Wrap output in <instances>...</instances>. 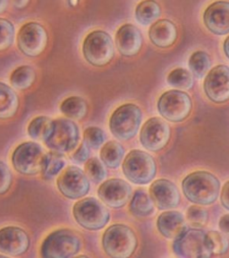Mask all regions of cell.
Masks as SVG:
<instances>
[{
    "label": "cell",
    "instance_id": "1",
    "mask_svg": "<svg viewBox=\"0 0 229 258\" xmlns=\"http://www.w3.org/2000/svg\"><path fill=\"white\" fill-rule=\"evenodd\" d=\"M182 188L190 202L200 206H209L217 201L220 182L210 172L195 171L183 180Z\"/></svg>",
    "mask_w": 229,
    "mask_h": 258
},
{
    "label": "cell",
    "instance_id": "2",
    "mask_svg": "<svg viewBox=\"0 0 229 258\" xmlns=\"http://www.w3.org/2000/svg\"><path fill=\"white\" fill-rule=\"evenodd\" d=\"M102 246L110 257H130L138 246L136 234L128 226L114 224L105 231Z\"/></svg>",
    "mask_w": 229,
    "mask_h": 258
},
{
    "label": "cell",
    "instance_id": "3",
    "mask_svg": "<svg viewBox=\"0 0 229 258\" xmlns=\"http://www.w3.org/2000/svg\"><path fill=\"white\" fill-rule=\"evenodd\" d=\"M82 241L75 232L68 229H61L49 234L40 248L44 258H70L80 251Z\"/></svg>",
    "mask_w": 229,
    "mask_h": 258
},
{
    "label": "cell",
    "instance_id": "4",
    "mask_svg": "<svg viewBox=\"0 0 229 258\" xmlns=\"http://www.w3.org/2000/svg\"><path fill=\"white\" fill-rule=\"evenodd\" d=\"M142 120V112L133 103L117 108L109 120V129L113 136L121 141H128L136 136Z\"/></svg>",
    "mask_w": 229,
    "mask_h": 258
},
{
    "label": "cell",
    "instance_id": "5",
    "mask_svg": "<svg viewBox=\"0 0 229 258\" xmlns=\"http://www.w3.org/2000/svg\"><path fill=\"white\" fill-rule=\"evenodd\" d=\"M123 172L129 181L136 185H147L152 181L157 173L154 158L141 150H133L123 162Z\"/></svg>",
    "mask_w": 229,
    "mask_h": 258
},
{
    "label": "cell",
    "instance_id": "6",
    "mask_svg": "<svg viewBox=\"0 0 229 258\" xmlns=\"http://www.w3.org/2000/svg\"><path fill=\"white\" fill-rule=\"evenodd\" d=\"M72 214L81 227L91 231L103 229L110 220L108 208L94 198H85L77 202L72 208Z\"/></svg>",
    "mask_w": 229,
    "mask_h": 258
},
{
    "label": "cell",
    "instance_id": "7",
    "mask_svg": "<svg viewBox=\"0 0 229 258\" xmlns=\"http://www.w3.org/2000/svg\"><path fill=\"white\" fill-rule=\"evenodd\" d=\"M83 53L89 64L97 68L109 64L115 56L112 38L104 31H93L86 36L83 44Z\"/></svg>",
    "mask_w": 229,
    "mask_h": 258
},
{
    "label": "cell",
    "instance_id": "8",
    "mask_svg": "<svg viewBox=\"0 0 229 258\" xmlns=\"http://www.w3.org/2000/svg\"><path fill=\"white\" fill-rule=\"evenodd\" d=\"M46 154L39 144L26 142L19 145L13 153V166L22 175L35 176L42 171Z\"/></svg>",
    "mask_w": 229,
    "mask_h": 258
},
{
    "label": "cell",
    "instance_id": "9",
    "mask_svg": "<svg viewBox=\"0 0 229 258\" xmlns=\"http://www.w3.org/2000/svg\"><path fill=\"white\" fill-rule=\"evenodd\" d=\"M193 101L188 93L171 90L161 95L158 101V110L162 117L173 123H180L189 117Z\"/></svg>",
    "mask_w": 229,
    "mask_h": 258
},
{
    "label": "cell",
    "instance_id": "10",
    "mask_svg": "<svg viewBox=\"0 0 229 258\" xmlns=\"http://www.w3.org/2000/svg\"><path fill=\"white\" fill-rule=\"evenodd\" d=\"M173 251L185 258H209L212 255L206 243V234L197 228L187 229L175 239Z\"/></svg>",
    "mask_w": 229,
    "mask_h": 258
},
{
    "label": "cell",
    "instance_id": "11",
    "mask_svg": "<svg viewBox=\"0 0 229 258\" xmlns=\"http://www.w3.org/2000/svg\"><path fill=\"white\" fill-rule=\"evenodd\" d=\"M48 32L36 22H30L21 27L17 34V47L29 57H36L44 52L48 45Z\"/></svg>",
    "mask_w": 229,
    "mask_h": 258
},
{
    "label": "cell",
    "instance_id": "12",
    "mask_svg": "<svg viewBox=\"0 0 229 258\" xmlns=\"http://www.w3.org/2000/svg\"><path fill=\"white\" fill-rule=\"evenodd\" d=\"M54 123V132L45 142L46 145L49 149L61 153H70L75 149L80 140V131L77 124L66 118H58Z\"/></svg>",
    "mask_w": 229,
    "mask_h": 258
},
{
    "label": "cell",
    "instance_id": "13",
    "mask_svg": "<svg viewBox=\"0 0 229 258\" xmlns=\"http://www.w3.org/2000/svg\"><path fill=\"white\" fill-rule=\"evenodd\" d=\"M56 185L59 192L68 199L84 198L91 188L88 176L83 169L75 166L64 169L57 178Z\"/></svg>",
    "mask_w": 229,
    "mask_h": 258
},
{
    "label": "cell",
    "instance_id": "14",
    "mask_svg": "<svg viewBox=\"0 0 229 258\" xmlns=\"http://www.w3.org/2000/svg\"><path fill=\"white\" fill-rule=\"evenodd\" d=\"M171 129L169 124L161 117H151L145 122L140 134V141L145 149L160 152L169 144Z\"/></svg>",
    "mask_w": 229,
    "mask_h": 258
},
{
    "label": "cell",
    "instance_id": "15",
    "mask_svg": "<svg viewBox=\"0 0 229 258\" xmlns=\"http://www.w3.org/2000/svg\"><path fill=\"white\" fill-rule=\"evenodd\" d=\"M204 92L210 101L222 104L229 101V68L219 64L211 69L204 80Z\"/></svg>",
    "mask_w": 229,
    "mask_h": 258
},
{
    "label": "cell",
    "instance_id": "16",
    "mask_svg": "<svg viewBox=\"0 0 229 258\" xmlns=\"http://www.w3.org/2000/svg\"><path fill=\"white\" fill-rule=\"evenodd\" d=\"M98 196L106 206L113 209H120L130 201L132 187L120 178H111L101 184Z\"/></svg>",
    "mask_w": 229,
    "mask_h": 258
},
{
    "label": "cell",
    "instance_id": "17",
    "mask_svg": "<svg viewBox=\"0 0 229 258\" xmlns=\"http://www.w3.org/2000/svg\"><path fill=\"white\" fill-rule=\"evenodd\" d=\"M30 245V237L23 229L10 226L0 230V253L8 256H18L25 254Z\"/></svg>",
    "mask_w": 229,
    "mask_h": 258
},
{
    "label": "cell",
    "instance_id": "18",
    "mask_svg": "<svg viewBox=\"0 0 229 258\" xmlns=\"http://www.w3.org/2000/svg\"><path fill=\"white\" fill-rule=\"evenodd\" d=\"M206 28L215 35L229 33V2L217 1L210 5L203 14Z\"/></svg>",
    "mask_w": 229,
    "mask_h": 258
},
{
    "label": "cell",
    "instance_id": "19",
    "mask_svg": "<svg viewBox=\"0 0 229 258\" xmlns=\"http://www.w3.org/2000/svg\"><path fill=\"white\" fill-rule=\"evenodd\" d=\"M149 195L160 210L173 209L180 203V194L177 185L164 178L153 182L149 187Z\"/></svg>",
    "mask_w": 229,
    "mask_h": 258
},
{
    "label": "cell",
    "instance_id": "20",
    "mask_svg": "<svg viewBox=\"0 0 229 258\" xmlns=\"http://www.w3.org/2000/svg\"><path fill=\"white\" fill-rule=\"evenodd\" d=\"M142 42L141 31L133 24L122 25L116 33V46L122 56H136L141 49Z\"/></svg>",
    "mask_w": 229,
    "mask_h": 258
},
{
    "label": "cell",
    "instance_id": "21",
    "mask_svg": "<svg viewBox=\"0 0 229 258\" xmlns=\"http://www.w3.org/2000/svg\"><path fill=\"white\" fill-rule=\"evenodd\" d=\"M177 35L176 24L168 19L155 22L149 30V40L158 48H167L173 46Z\"/></svg>",
    "mask_w": 229,
    "mask_h": 258
},
{
    "label": "cell",
    "instance_id": "22",
    "mask_svg": "<svg viewBox=\"0 0 229 258\" xmlns=\"http://www.w3.org/2000/svg\"><path fill=\"white\" fill-rule=\"evenodd\" d=\"M157 227L161 235L169 239H176L187 230L183 214L176 211L161 214L158 218Z\"/></svg>",
    "mask_w": 229,
    "mask_h": 258
},
{
    "label": "cell",
    "instance_id": "23",
    "mask_svg": "<svg viewBox=\"0 0 229 258\" xmlns=\"http://www.w3.org/2000/svg\"><path fill=\"white\" fill-rule=\"evenodd\" d=\"M20 101L17 93L6 84L0 83V119L15 117L19 109Z\"/></svg>",
    "mask_w": 229,
    "mask_h": 258
},
{
    "label": "cell",
    "instance_id": "24",
    "mask_svg": "<svg viewBox=\"0 0 229 258\" xmlns=\"http://www.w3.org/2000/svg\"><path fill=\"white\" fill-rule=\"evenodd\" d=\"M129 209L136 217H147L153 213L154 202L145 190L138 189L133 194Z\"/></svg>",
    "mask_w": 229,
    "mask_h": 258
},
{
    "label": "cell",
    "instance_id": "25",
    "mask_svg": "<svg viewBox=\"0 0 229 258\" xmlns=\"http://www.w3.org/2000/svg\"><path fill=\"white\" fill-rule=\"evenodd\" d=\"M55 127L54 120L49 117L40 116L32 119L29 124L28 134L32 139L37 141L47 142L52 136Z\"/></svg>",
    "mask_w": 229,
    "mask_h": 258
},
{
    "label": "cell",
    "instance_id": "26",
    "mask_svg": "<svg viewBox=\"0 0 229 258\" xmlns=\"http://www.w3.org/2000/svg\"><path fill=\"white\" fill-rule=\"evenodd\" d=\"M88 109V103L85 99L78 96L69 97L60 105L61 112L73 120H80L86 117Z\"/></svg>",
    "mask_w": 229,
    "mask_h": 258
},
{
    "label": "cell",
    "instance_id": "27",
    "mask_svg": "<svg viewBox=\"0 0 229 258\" xmlns=\"http://www.w3.org/2000/svg\"><path fill=\"white\" fill-rule=\"evenodd\" d=\"M125 155L123 145L117 141L108 142L101 151V161L109 169H117Z\"/></svg>",
    "mask_w": 229,
    "mask_h": 258
},
{
    "label": "cell",
    "instance_id": "28",
    "mask_svg": "<svg viewBox=\"0 0 229 258\" xmlns=\"http://www.w3.org/2000/svg\"><path fill=\"white\" fill-rule=\"evenodd\" d=\"M161 16V6L155 0H144L135 9L137 22L144 26L156 22Z\"/></svg>",
    "mask_w": 229,
    "mask_h": 258
},
{
    "label": "cell",
    "instance_id": "29",
    "mask_svg": "<svg viewBox=\"0 0 229 258\" xmlns=\"http://www.w3.org/2000/svg\"><path fill=\"white\" fill-rule=\"evenodd\" d=\"M36 80L35 70L30 66H21L12 73L10 83L14 88L25 91L31 88Z\"/></svg>",
    "mask_w": 229,
    "mask_h": 258
},
{
    "label": "cell",
    "instance_id": "30",
    "mask_svg": "<svg viewBox=\"0 0 229 258\" xmlns=\"http://www.w3.org/2000/svg\"><path fill=\"white\" fill-rule=\"evenodd\" d=\"M65 166V160H64L63 153L51 151L46 154L44 165L41 171L42 177L46 180H50L56 175L60 173L62 169Z\"/></svg>",
    "mask_w": 229,
    "mask_h": 258
},
{
    "label": "cell",
    "instance_id": "31",
    "mask_svg": "<svg viewBox=\"0 0 229 258\" xmlns=\"http://www.w3.org/2000/svg\"><path fill=\"white\" fill-rule=\"evenodd\" d=\"M210 67V57L204 51H196L190 57V70L197 78H203L205 77L209 72Z\"/></svg>",
    "mask_w": 229,
    "mask_h": 258
},
{
    "label": "cell",
    "instance_id": "32",
    "mask_svg": "<svg viewBox=\"0 0 229 258\" xmlns=\"http://www.w3.org/2000/svg\"><path fill=\"white\" fill-rule=\"evenodd\" d=\"M169 85L181 90H190L193 86V75L184 69H177L170 73L168 77Z\"/></svg>",
    "mask_w": 229,
    "mask_h": 258
},
{
    "label": "cell",
    "instance_id": "33",
    "mask_svg": "<svg viewBox=\"0 0 229 258\" xmlns=\"http://www.w3.org/2000/svg\"><path fill=\"white\" fill-rule=\"evenodd\" d=\"M206 243L212 254H224L229 249L228 239L218 231H209L206 234Z\"/></svg>",
    "mask_w": 229,
    "mask_h": 258
},
{
    "label": "cell",
    "instance_id": "34",
    "mask_svg": "<svg viewBox=\"0 0 229 258\" xmlns=\"http://www.w3.org/2000/svg\"><path fill=\"white\" fill-rule=\"evenodd\" d=\"M16 29L11 21L0 18V52L7 50L14 43Z\"/></svg>",
    "mask_w": 229,
    "mask_h": 258
},
{
    "label": "cell",
    "instance_id": "35",
    "mask_svg": "<svg viewBox=\"0 0 229 258\" xmlns=\"http://www.w3.org/2000/svg\"><path fill=\"white\" fill-rule=\"evenodd\" d=\"M85 173L94 183L102 182L108 176L107 170L101 161L97 158H92L85 164Z\"/></svg>",
    "mask_w": 229,
    "mask_h": 258
},
{
    "label": "cell",
    "instance_id": "36",
    "mask_svg": "<svg viewBox=\"0 0 229 258\" xmlns=\"http://www.w3.org/2000/svg\"><path fill=\"white\" fill-rule=\"evenodd\" d=\"M106 140V134L102 129L91 126L85 131L84 141L90 148L98 150L101 148Z\"/></svg>",
    "mask_w": 229,
    "mask_h": 258
},
{
    "label": "cell",
    "instance_id": "37",
    "mask_svg": "<svg viewBox=\"0 0 229 258\" xmlns=\"http://www.w3.org/2000/svg\"><path fill=\"white\" fill-rule=\"evenodd\" d=\"M186 218L193 228L201 229L207 224L209 220V214L203 208H201L199 206H191L189 209L187 210Z\"/></svg>",
    "mask_w": 229,
    "mask_h": 258
},
{
    "label": "cell",
    "instance_id": "38",
    "mask_svg": "<svg viewBox=\"0 0 229 258\" xmlns=\"http://www.w3.org/2000/svg\"><path fill=\"white\" fill-rule=\"evenodd\" d=\"M13 183V176L8 166L0 161V196L8 193L11 188Z\"/></svg>",
    "mask_w": 229,
    "mask_h": 258
},
{
    "label": "cell",
    "instance_id": "39",
    "mask_svg": "<svg viewBox=\"0 0 229 258\" xmlns=\"http://www.w3.org/2000/svg\"><path fill=\"white\" fill-rule=\"evenodd\" d=\"M88 145L85 142L78 147V149L72 153V160L77 163H83L89 160L90 157V149Z\"/></svg>",
    "mask_w": 229,
    "mask_h": 258
},
{
    "label": "cell",
    "instance_id": "40",
    "mask_svg": "<svg viewBox=\"0 0 229 258\" xmlns=\"http://www.w3.org/2000/svg\"><path fill=\"white\" fill-rule=\"evenodd\" d=\"M220 200H221V205L226 210H229V181L226 182L222 188Z\"/></svg>",
    "mask_w": 229,
    "mask_h": 258
},
{
    "label": "cell",
    "instance_id": "41",
    "mask_svg": "<svg viewBox=\"0 0 229 258\" xmlns=\"http://www.w3.org/2000/svg\"><path fill=\"white\" fill-rule=\"evenodd\" d=\"M219 228L222 232L229 236V214H225L219 221Z\"/></svg>",
    "mask_w": 229,
    "mask_h": 258
},
{
    "label": "cell",
    "instance_id": "42",
    "mask_svg": "<svg viewBox=\"0 0 229 258\" xmlns=\"http://www.w3.org/2000/svg\"><path fill=\"white\" fill-rule=\"evenodd\" d=\"M31 0H11L12 4L16 7L17 9H24L27 8L29 3Z\"/></svg>",
    "mask_w": 229,
    "mask_h": 258
},
{
    "label": "cell",
    "instance_id": "43",
    "mask_svg": "<svg viewBox=\"0 0 229 258\" xmlns=\"http://www.w3.org/2000/svg\"><path fill=\"white\" fill-rule=\"evenodd\" d=\"M223 48H224V52H225V56L229 59V36L225 39Z\"/></svg>",
    "mask_w": 229,
    "mask_h": 258
},
{
    "label": "cell",
    "instance_id": "44",
    "mask_svg": "<svg viewBox=\"0 0 229 258\" xmlns=\"http://www.w3.org/2000/svg\"><path fill=\"white\" fill-rule=\"evenodd\" d=\"M8 0H0V14L4 13L8 8Z\"/></svg>",
    "mask_w": 229,
    "mask_h": 258
}]
</instances>
